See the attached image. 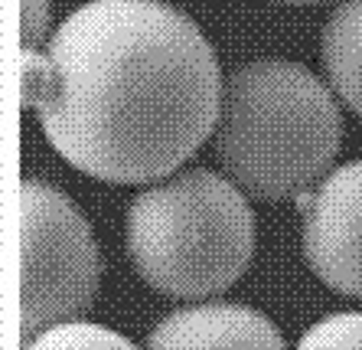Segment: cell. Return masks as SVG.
I'll return each mask as SVG.
<instances>
[{
    "instance_id": "obj_10",
    "label": "cell",
    "mask_w": 362,
    "mask_h": 350,
    "mask_svg": "<svg viewBox=\"0 0 362 350\" xmlns=\"http://www.w3.org/2000/svg\"><path fill=\"white\" fill-rule=\"evenodd\" d=\"M49 0H23L20 10V36H23V50H36L49 33Z\"/></svg>"
},
{
    "instance_id": "obj_9",
    "label": "cell",
    "mask_w": 362,
    "mask_h": 350,
    "mask_svg": "<svg viewBox=\"0 0 362 350\" xmlns=\"http://www.w3.org/2000/svg\"><path fill=\"white\" fill-rule=\"evenodd\" d=\"M294 350H362V311H343L317 321Z\"/></svg>"
},
{
    "instance_id": "obj_2",
    "label": "cell",
    "mask_w": 362,
    "mask_h": 350,
    "mask_svg": "<svg viewBox=\"0 0 362 350\" xmlns=\"http://www.w3.org/2000/svg\"><path fill=\"white\" fill-rule=\"evenodd\" d=\"M212 135L222 171L242 193L287 200L327 177L343 141V115L333 89L310 69L255 60L226 76Z\"/></svg>"
},
{
    "instance_id": "obj_7",
    "label": "cell",
    "mask_w": 362,
    "mask_h": 350,
    "mask_svg": "<svg viewBox=\"0 0 362 350\" xmlns=\"http://www.w3.org/2000/svg\"><path fill=\"white\" fill-rule=\"evenodd\" d=\"M320 46L333 95L362 118V0H343L333 10Z\"/></svg>"
},
{
    "instance_id": "obj_3",
    "label": "cell",
    "mask_w": 362,
    "mask_h": 350,
    "mask_svg": "<svg viewBox=\"0 0 362 350\" xmlns=\"http://www.w3.org/2000/svg\"><path fill=\"white\" fill-rule=\"evenodd\" d=\"M124 242L153 291L209 298L232 288L252 262L255 213L228 177L189 167L131 200Z\"/></svg>"
},
{
    "instance_id": "obj_11",
    "label": "cell",
    "mask_w": 362,
    "mask_h": 350,
    "mask_svg": "<svg viewBox=\"0 0 362 350\" xmlns=\"http://www.w3.org/2000/svg\"><path fill=\"white\" fill-rule=\"evenodd\" d=\"M271 4H327V0H271Z\"/></svg>"
},
{
    "instance_id": "obj_1",
    "label": "cell",
    "mask_w": 362,
    "mask_h": 350,
    "mask_svg": "<svg viewBox=\"0 0 362 350\" xmlns=\"http://www.w3.org/2000/svg\"><path fill=\"white\" fill-rule=\"evenodd\" d=\"M23 102L76 171L105 184L170 177L216 131L209 40L160 0H92L46 50H23Z\"/></svg>"
},
{
    "instance_id": "obj_6",
    "label": "cell",
    "mask_w": 362,
    "mask_h": 350,
    "mask_svg": "<svg viewBox=\"0 0 362 350\" xmlns=\"http://www.w3.org/2000/svg\"><path fill=\"white\" fill-rule=\"evenodd\" d=\"M147 350H287V344L262 311L212 301L170 311L151 331Z\"/></svg>"
},
{
    "instance_id": "obj_4",
    "label": "cell",
    "mask_w": 362,
    "mask_h": 350,
    "mask_svg": "<svg viewBox=\"0 0 362 350\" xmlns=\"http://www.w3.org/2000/svg\"><path fill=\"white\" fill-rule=\"evenodd\" d=\"M101 256L92 226L62 190L23 180L20 187V327L49 331L92 307Z\"/></svg>"
},
{
    "instance_id": "obj_8",
    "label": "cell",
    "mask_w": 362,
    "mask_h": 350,
    "mask_svg": "<svg viewBox=\"0 0 362 350\" xmlns=\"http://www.w3.org/2000/svg\"><path fill=\"white\" fill-rule=\"evenodd\" d=\"M23 350H141L124 334L92 321H66L26 341Z\"/></svg>"
},
{
    "instance_id": "obj_5",
    "label": "cell",
    "mask_w": 362,
    "mask_h": 350,
    "mask_svg": "<svg viewBox=\"0 0 362 350\" xmlns=\"http://www.w3.org/2000/svg\"><path fill=\"white\" fill-rule=\"evenodd\" d=\"M303 259L339 295L362 298V161H349L297 197Z\"/></svg>"
}]
</instances>
